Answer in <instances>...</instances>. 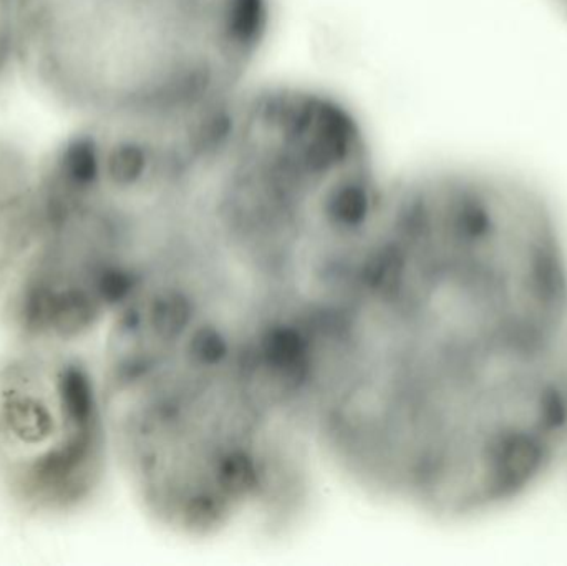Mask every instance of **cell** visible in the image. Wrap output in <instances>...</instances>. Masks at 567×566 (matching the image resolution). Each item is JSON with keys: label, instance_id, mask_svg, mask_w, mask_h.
<instances>
[{"label": "cell", "instance_id": "cell-1", "mask_svg": "<svg viewBox=\"0 0 567 566\" xmlns=\"http://www.w3.org/2000/svg\"><path fill=\"white\" fill-rule=\"evenodd\" d=\"M566 338L565 233L542 189L483 166L386 179L313 342V449L393 507L496 511L563 445Z\"/></svg>", "mask_w": 567, "mask_h": 566}, {"label": "cell", "instance_id": "cell-2", "mask_svg": "<svg viewBox=\"0 0 567 566\" xmlns=\"http://www.w3.org/2000/svg\"><path fill=\"white\" fill-rule=\"evenodd\" d=\"M63 166L125 265V302L302 378L382 196L372 140L333 93L245 83L165 115L90 120Z\"/></svg>", "mask_w": 567, "mask_h": 566}, {"label": "cell", "instance_id": "cell-3", "mask_svg": "<svg viewBox=\"0 0 567 566\" xmlns=\"http://www.w3.org/2000/svg\"><path fill=\"white\" fill-rule=\"evenodd\" d=\"M109 322L112 459L152 524L213 541L297 522L316 449L296 385L206 329L136 306Z\"/></svg>", "mask_w": 567, "mask_h": 566}, {"label": "cell", "instance_id": "cell-4", "mask_svg": "<svg viewBox=\"0 0 567 566\" xmlns=\"http://www.w3.org/2000/svg\"><path fill=\"white\" fill-rule=\"evenodd\" d=\"M272 0H16L17 60L89 120L143 119L248 83Z\"/></svg>", "mask_w": 567, "mask_h": 566}, {"label": "cell", "instance_id": "cell-5", "mask_svg": "<svg viewBox=\"0 0 567 566\" xmlns=\"http://www.w3.org/2000/svg\"><path fill=\"white\" fill-rule=\"evenodd\" d=\"M110 461L102 384L79 358L32 344L0 362V491L19 511H80Z\"/></svg>", "mask_w": 567, "mask_h": 566}, {"label": "cell", "instance_id": "cell-6", "mask_svg": "<svg viewBox=\"0 0 567 566\" xmlns=\"http://www.w3.org/2000/svg\"><path fill=\"white\" fill-rule=\"evenodd\" d=\"M16 59V0H0V80Z\"/></svg>", "mask_w": 567, "mask_h": 566}, {"label": "cell", "instance_id": "cell-7", "mask_svg": "<svg viewBox=\"0 0 567 566\" xmlns=\"http://www.w3.org/2000/svg\"><path fill=\"white\" fill-rule=\"evenodd\" d=\"M563 444H567V361L565 384H563Z\"/></svg>", "mask_w": 567, "mask_h": 566}, {"label": "cell", "instance_id": "cell-8", "mask_svg": "<svg viewBox=\"0 0 567 566\" xmlns=\"http://www.w3.org/2000/svg\"><path fill=\"white\" fill-rule=\"evenodd\" d=\"M556 3H558L561 9H565L567 12V0H556Z\"/></svg>", "mask_w": 567, "mask_h": 566}]
</instances>
